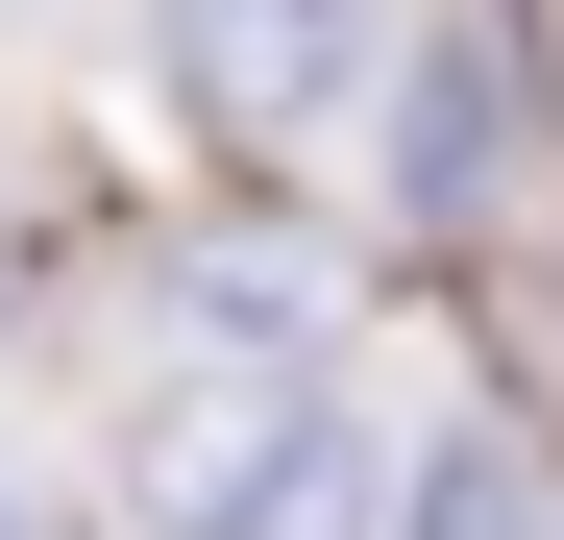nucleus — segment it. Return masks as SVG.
Listing matches in <instances>:
<instances>
[{
    "instance_id": "1",
    "label": "nucleus",
    "mask_w": 564,
    "mask_h": 540,
    "mask_svg": "<svg viewBox=\"0 0 564 540\" xmlns=\"http://www.w3.org/2000/svg\"><path fill=\"white\" fill-rule=\"evenodd\" d=\"M123 516L148 540H393V442L344 369H172L123 418Z\"/></svg>"
},
{
    "instance_id": "2",
    "label": "nucleus",
    "mask_w": 564,
    "mask_h": 540,
    "mask_svg": "<svg viewBox=\"0 0 564 540\" xmlns=\"http://www.w3.org/2000/svg\"><path fill=\"white\" fill-rule=\"evenodd\" d=\"M148 50L246 172H344L368 99H393V0H148Z\"/></svg>"
},
{
    "instance_id": "3",
    "label": "nucleus",
    "mask_w": 564,
    "mask_h": 540,
    "mask_svg": "<svg viewBox=\"0 0 564 540\" xmlns=\"http://www.w3.org/2000/svg\"><path fill=\"white\" fill-rule=\"evenodd\" d=\"M148 344L172 369H344V246L319 222H197L148 270Z\"/></svg>"
},
{
    "instance_id": "4",
    "label": "nucleus",
    "mask_w": 564,
    "mask_h": 540,
    "mask_svg": "<svg viewBox=\"0 0 564 540\" xmlns=\"http://www.w3.org/2000/svg\"><path fill=\"white\" fill-rule=\"evenodd\" d=\"M368 123H393V222H516V50L491 25H393V99H368Z\"/></svg>"
},
{
    "instance_id": "5",
    "label": "nucleus",
    "mask_w": 564,
    "mask_h": 540,
    "mask_svg": "<svg viewBox=\"0 0 564 540\" xmlns=\"http://www.w3.org/2000/svg\"><path fill=\"white\" fill-rule=\"evenodd\" d=\"M393 540H540V467L516 442H442V467L393 492Z\"/></svg>"
},
{
    "instance_id": "6",
    "label": "nucleus",
    "mask_w": 564,
    "mask_h": 540,
    "mask_svg": "<svg viewBox=\"0 0 564 540\" xmlns=\"http://www.w3.org/2000/svg\"><path fill=\"white\" fill-rule=\"evenodd\" d=\"M0 320H25V197H0Z\"/></svg>"
},
{
    "instance_id": "7",
    "label": "nucleus",
    "mask_w": 564,
    "mask_h": 540,
    "mask_svg": "<svg viewBox=\"0 0 564 540\" xmlns=\"http://www.w3.org/2000/svg\"><path fill=\"white\" fill-rule=\"evenodd\" d=\"M0 540H25V516H0Z\"/></svg>"
}]
</instances>
